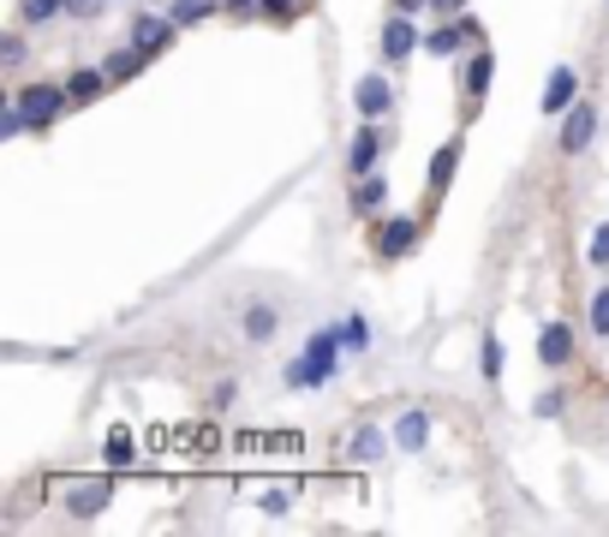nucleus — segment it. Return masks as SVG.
I'll return each mask as SVG.
<instances>
[]
</instances>
